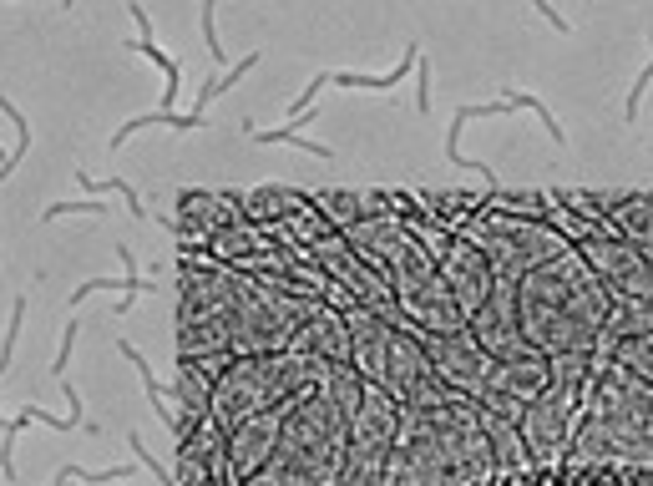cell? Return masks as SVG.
<instances>
[{"label": "cell", "instance_id": "obj_1", "mask_svg": "<svg viewBox=\"0 0 653 486\" xmlns=\"http://www.w3.org/2000/svg\"><path fill=\"white\" fill-rule=\"evenodd\" d=\"M492 471V441L476 400L451 395L441 405L400 411L395 441L385 451V486H466Z\"/></svg>", "mask_w": 653, "mask_h": 486}, {"label": "cell", "instance_id": "obj_2", "mask_svg": "<svg viewBox=\"0 0 653 486\" xmlns=\"http://www.w3.org/2000/svg\"><path fill=\"white\" fill-rule=\"evenodd\" d=\"M613 309L608 284L588 269V259L578 249H562L557 259L537 264L522 284H517V319L527 345L547 360V355H567V350H593L603 335V319Z\"/></svg>", "mask_w": 653, "mask_h": 486}, {"label": "cell", "instance_id": "obj_3", "mask_svg": "<svg viewBox=\"0 0 653 486\" xmlns=\"http://www.w3.org/2000/svg\"><path fill=\"white\" fill-rule=\"evenodd\" d=\"M583 411L588 416L567 436L562 461H573V466H588V461L653 466V385H643L623 365H608L593 380V395Z\"/></svg>", "mask_w": 653, "mask_h": 486}, {"label": "cell", "instance_id": "obj_4", "mask_svg": "<svg viewBox=\"0 0 653 486\" xmlns=\"http://www.w3.org/2000/svg\"><path fill=\"white\" fill-rule=\"evenodd\" d=\"M324 365L330 360H314V355H294V350H274V355H233L223 365V375L213 380V405L208 416L223 431H238L249 416L269 411L279 400H294L304 390H319Z\"/></svg>", "mask_w": 653, "mask_h": 486}, {"label": "cell", "instance_id": "obj_5", "mask_svg": "<svg viewBox=\"0 0 653 486\" xmlns=\"http://www.w3.org/2000/svg\"><path fill=\"white\" fill-rule=\"evenodd\" d=\"M588 395H593V350L547 355V380L527 400V411L517 421L532 461H562V446H567V436H573Z\"/></svg>", "mask_w": 653, "mask_h": 486}, {"label": "cell", "instance_id": "obj_6", "mask_svg": "<svg viewBox=\"0 0 653 486\" xmlns=\"http://www.w3.org/2000/svg\"><path fill=\"white\" fill-rule=\"evenodd\" d=\"M471 243L486 254L497 284H522L537 264L557 259L562 249H573V243H567L552 223H542V218H517V213H497V208H486V218L471 228Z\"/></svg>", "mask_w": 653, "mask_h": 486}, {"label": "cell", "instance_id": "obj_7", "mask_svg": "<svg viewBox=\"0 0 653 486\" xmlns=\"http://www.w3.org/2000/svg\"><path fill=\"white\" fill-rule=\"evenodd\" d=\"M416 340H421V350L431 355V365H436V375L456 390V395H466V400H481V395H492V380H497V355H486L481 345H476V335L471 330H451V335H426V330H411Z\"/></svg>", "mask_w": 653, "mask_h": 486}, {"label": "cell", "instance_id": "obj_8", "mask_svg": "<svg viewBox=\"0 0 653 486\" xmlns=\"http://www.w3.org/2000/svg\"><path fill=\"white\" fill-rule=\"evenodd\" d=\"M578 254L588 259V269L608 284L613 299H653V254H643L628 238H583Z\"/></svg>", "mask_w": 653, "mask_h": 486}, {"label": "cell", "instance_id": "obj_9", "mask_svg": "<svg viewBox=\"0 0 653 486\" xmlns=\"http://www.w3.org/2000/svg\"><path fill=\"white\" fill-rule=\"evenodd\" d=\"M466 330L476 335V345L486 355H497V360H542L527 335H522V319H517V284H497L492 299H486L471 319H466Z\"/></svg>", "mask_w": 653, "mask_h": 486}, {"label": "cell", "instance_id": "obj_10", "mask_svg": "<svg viewBox=\"0 0 653 486\" xmlns=\"http://www.w3.org/2000/svg\"><path fill=\"white\" fill-rule=\"evenodd\" d=\"M441 279H446V289H451V299H456V309L471 319L486 299H492V289H497V274H492V264H486V254L476 249L471 238H456L451 243V254L441 259Z\"/></svg>", "mask_w": 653, "mask_h": 486}, {"label": "cell", "instance_id": "obj_11", "mask_svg": "<svg viewBox=\"0 0 653 486\" xmlns=\"http://www.w3.org/2000/svg\"><path fill=\"white\" fill-rule=\"evenodd\" d=\"M294 400H299V395H294ZM294 400H279V405H269V411L249 416L238 431H228V466H233V476L249 481V476L274 456L279 431H284V421H289V405H294Z\"/></svg>", "mask_w": 653, "mask_h": 486}, {"label": "cell", "instance_id": "obj_12", "mask_svg": "<svg viewBox=\"0 0 653 486\" xmlns=\"http://www.w3.org/2000/svg\"><path fill=\"white\" fill-rule=\"evenodd\" d=\"M233 466H228V446H223V426L208 416L198 421V431L183 441V471L178 481L183 486H228Z\"/></svg>", "mask_w": 653, "mask_h": 486}, {"label": "cell", "instance_id": "obj_13", "mask_svg": "<svg viewBox=\"0 0 653 486\" xmlns=\"http://www.w3.org/2000/svg\"><path fill=\"white\" fill-rule=\"evenodd\" d=\"M294 355H314V360H350V330H345V314L330 309V304H319L304 324H299V335L289 340Z\"/></svg>", "mask_w": 653, "mask_h": 486}, {"label": "cell", "instance_id": "obj_14", "mask_svg": "<svg viewBox=\"0 0 653 486\" xmlns=\"http://www.w3.org/2000/svg\"><path fill=\"white\" fill-rule=\"evenodd\" d=\"M481 426H486V441H492V466H497V471H522V466H532V451H527L517 421L481 411Z\"/></svg>", "mask_w": 653, "mask_h": 486}, {"label": "cell", "instance_id": "obj_15", "mask_svg": "<svg viewBox=\"0 0 653 486\" xmlns=\"http://www.w3.org/2000/svg\"><path fill=\"white\" fill-rule=\"evenodd\" d=\"M618 238L638 243L643 254H653V193H623V203L608 213Z\"/></svg>", "mask_w": 653, "mask_h": 486}, {"label": "cell", "instance_id": "obj_16", "mask_svg": "<svg viewBox=\"0 0 653 486\" xmlns=\"http://www.w3.org/2000/svg\"><path fill=\"white\" fill-rule=\"evenodd\" d=\"M335 486H385V451L345 441V461H340Z\"/></svg>", "mask_w": 653, "mask_h": 486}, {"label": "cell", "instance_id": "obj_17", "mask_svg": "<svg viewBox=\"0 0 653 486\" xmlns=\"http://www.w3.org/2000/svg\"><path fill=\"white\" fill-rule=\"evenodd\" d=\"M416 61H421V46H416V41H405V56L395 61V71H390V76H365V71H330V87H355V92H390V87H400V81L416 71Z\"/></svg>", "mask_w": 653, "mask_h": 486}, {"label": "cell", "instance_id": "obj_18", "mask_svg": "<svg viewBox=\"0 0 653 486\" xmlns=\"http://www.w3.org/2000/svg\"><path fill=\"white\" fill-rule=\"evenodd\" d=\"M142 127H173V132H198V127H208V112H198V107H193V112H173V117H168V112H147V117H132V122H122V127L112 132V142H107V147H112V152H122V142H127L132 132H142Z\"/></svg>", "mask_w": 653, "mask_h": 486}, {"label": "cell", "instance_id": "obj_19", "mask_svg": "<svg viewBox=\"0 0 653 486\" xmlns=\"http://www.w3.org/2000/svg\"><path fill=\"white\" fill-rule=\"evenodd\" d=\"M243 137H249V142H259V147H299V152H309V157H324V162H330L335 152L330 147H324V142H314V137H304L299 132V122H289V127H269V132H254L249 122H243Z\"/></svg>", "mask_w": 653, "mask_h": 486}, {"label": "cell", "instance_id": "obj_20", "mask_svg": "<svg viewBox=\"0 0 653 486\" xmlns=\"http://www.w3.org/2000/svg\"><path fill=\"white\" fill-rule=\"evenodd\" d=\"M613 365H623L628 375H638L643 385H653V335H633L613 345Z\"/></svg>", "mask_w": 653, "mask_h": 486}, {"label": "cell", "instance_id": "obj_21", "mask_svg": "<svg viewBox=\"0 0 653 486\" xmlns=\"http://www.w3.org/2000/svg\"><path fill=\"white\" fill-rule=\"evenodd\" d=\"M254 66H259V51H249L243 61H228V66H223V71H218V76L208 81V87L198 92V112H208V102H213V97H223V92L233 87V81H243V76H249Z\"/></svg>", "mask_w": 653, "mask_h": 486}, {"label": "cell", "instance_id": "obj_22", "mask_svg": "<svg viewBox=\"0 0 653 486\" xmlns=\"http://www.w3.org/2000/svg\"><path fill=\"white\" fill-rule=\"evenodd\" d=\"M76 183H81V193H92V198H97V193H122L127 213H132L137 223H147V208L137 203V188H132V183H122V178H87L81 168H76Z\"/></svg>", "mask_w": 653, "mask_h": 486}, {"label": "cell", "instance_id": "obj_23", "mask_svg": "<svg viewBox=\"0 0 653 486\" xmlns=\"http://www.w3.org/2000/svg\"><path fill=\"white\" fill-rule=\"evenodd\" d=\"M507 107H512V112H532V117L547 127V137H552L557 147H567V132H562V122L547 112V102H542V97H532V92H517V87H512V92H507Z\"/></svg>", "mask_w": 653, "mask_h": 486}, {"label": "cell", "instance_id": "obj_24", "mask_svg": "<svg viewBox=\"0 0 653 486\" xmlns=\"http://www.w3.org/2000/svg\"><path fill=\"white\" fill-rule=\"evenodd\" d=\"M0 112H6V122H16V152H11L6 162H0V183H6V178L16 173V162H21V157L31 152V122L21 117V107H16L11 97H0Z\"/></svg>", "mask_w": 653, "mask_h": 486}, {"label": "cell", "instance_id": "obj_25", "mask_svg": "<svg viewBox=\"0 0 653 486\" xmlns=\"http://www.w3.org/2000/svg\"><path fill=\"white\" fill-rule=\"evenodd\" d=\"M21 324H26V294L11 304V324H6V345H0V380L11 375V360H16V340H21Z\"/></svg>", "mask_w": 653, "mask_h": 486}, {"label": "cell", "instance_id": "obj_26", "mask_svg": "<svg viewBox=\"0 0 653 486\" xmlns=\"http://www.w3.org/2000/svg\"><path fill=\"white\" fill-rule=\"evenodd\" d=\"M213 11H218V0H203V51H208V56L218 61V71H223L228 61H223V41H218V16H213Z\"/></svg>", "mask_w": 653, "mask_h": 486}, {"label": "cell", "instance_id": "obj_27", "mask_svg": "<svg viewBox=\"0 0 653 486\" xmlns=\"http://www.w3.org/2000/svg\"><path fill=\"white\" fill-rule=\"evenodd\" d=\"M66 213H107V203H51V208H41V223H51V218H66Z\"/></svg>", "mask_w": 653, "mask_h": 486}, {"label": "cell", "instance_id": "obj_28", "mask_svg": "<svg viewBox=\"0 0 653 486\" xmlns=\"http://www.w3.org/2000/svg\"><path fill=\"white\" fill-rule=\"evenodd\" d=\"M416 112H431V61H416Z\"/></svg>", "mask_w": 653, "mask_h": 486}, {"label": "cell", "instance_id": "obj_29", "mask_svg": "<svg viewBox=\"0 0 653 486\" xmlns=\"http://www.w3.org/2000/svg\"><path fill=\"white\" fill-rule=\"evenodd\" d=\"M127 446H132V456H137V461H142V466H147L157 481H162V461H152V451L142 446V436H137V431H127Z\"/></svg>", "mask_w": 653, "mask_h": 486}, {"label": "cell", "instance_id": "obj_30", "mask_svg": "<svg viewBox=\"0 0 653 486\" xmlns=\"http://www.w3.org/2000/svg\"><path fill=\"white\" fill-rule=\"evenodd\" d=\"M532 11H537V16H542L552 31H562V36L573 31V26H567V16H557V6H552V0H532Z\"/></svg>", "mask_w": 653, "mask_h": 486}, {"label": "cell", "instance_id": "obj_31", "mask_svg": "<svg viewBox=\"0 0 653 486\" xmlns=\"http://www.w3.org/2000/svg\"><path fill=\"white\" fill-rule=\"evenodd\" d=\"M51 486H71V476H61V471H56V481H51Z\"/></svg>", "mask_w": 653, "mask_h": 486}, {"label": "cell", "instance_id": "obj_32", "mask_svg": "<svg viewBox=\"0 0 653 486\" xmlns=\"http://www.w3.org/2000/svg\"><path fill=\"white\" fill-rule=\"evenodd\" d=\"M61 6H66V11H71V6H76V0H61Z\"/></svg>", "mask_w": 653, "mask_h": 486}, {"label": "cell", "instance_id": "obj_33", "mask_svg": "<svg viewBox=\"0 0 653 486\" xmlns=\"http://www.w3.org/2000/svg\"><path fill=\"white\" fill-rule=\"evenodd\" d=\"M648 56H653V36H648Z\"/></svg>", "mask_w": 653, "mask_h": 486}, {"label": "cell", "instance_id": "obj_34", "mask_svg": "<svg viewBox=\"0 0 653 486\" xmlns=\"http://www.w3.org/2000/svg\"><path fill=\"white\" fill-rule=\"evenodd\" d=\"M122 486H127V481H122Z\"/></svg>", "mask_w": 653, "mask_h": 486}]
</instances>
